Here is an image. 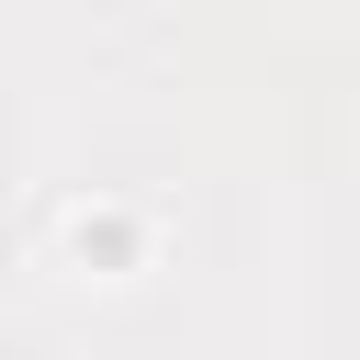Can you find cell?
<instances>
[{
	"label": "cell",
	"mask_w": 360,
	"mask_h": 360,
	"mask_svg": "<svg viewBox=\"0 0 360 360\" xmlns=\"http://www.w3.org/2000/svg\"><path fill=\"white\" fill-rule=\"evenodd\" d=\"M68 248H79L90 270H135V214H112V202H101V214H68Z\"/></svg>",
	"instance_id": "6da1fadb"
}]
</instances>
